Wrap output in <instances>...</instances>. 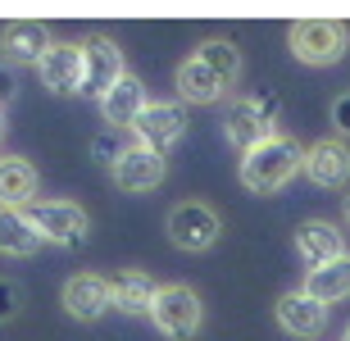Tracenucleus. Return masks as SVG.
Here are the masks:
<instances>
[{"label":"nucleus","mask_w":350,"mask_h":341,"mask_svg":"<svg viewBox=\"0 0 350 341\" xmlns=\"http://www.w3.org/2000/svg\"><path fill=\"white\" fill-rule=\"evenodd\" d=\"M132 137H137V146H146V150L169 155L173 146L187 137V109H182V100H150V105L142 109V118L132 123Z\"/></svg>","instance_id":"obj_8"},{"label":"nucleus","mask_w":350,"mask_h":341,"mask_svg":"<svg viewBox=\"0 0 350 341\" xmlns=\"http://www.w3.org/2000/svg\"><path fill=\"white\" fill-rule=\"evenodd\" d=\"M10 96H14V78L0 68V109H5V100H10Z\"/></svg>","instance_id":"obj_24"},{"label":"nucleus","mask_w":350,"mask_h":341,"mask_svg":"<svg viewBox=\"0 0 350 341\" xmlns=\"http://www.w3.org/2000/svg\"><path fill=\"white\" fill-rule=\"evenodd\" d=\"M0 137H5V109H0Z\"/></svg>","instance_id":"obj_25"},{"label":"nucleus","mask_w":350,"mask_h":341,"mask_svg":"<svg viewBox=\"0 0 350 341\" xmlns=\"http://www.w3.org/2000/svg\"><path fill=\"white\" fill-rule=\"evenodd\" d=\"M150 323L169 341H191L205 323V305L187 282H169V287H159L155 305H150Z\"/></svg>","instance_id":"obj_5"},{"label":"nucleus","mask_w":350,"mask_h":341,"mask_svg":"<svg viewBox=\"0 0 350 341\" xmlns=\"http://www.w3.org/2000/svg\"><path fill=\"white\" fill-rule=\"evenodd\" d=\"M305 291H310L314 301H323V305L346 301V296H350V255L337 260V264H323V269H310Z\"/></svg>","instance_id":"obj_21"},{"label":"nucleus","mask_w":350,"mask_h":341,"mask_svg":"<svg viewBox=\"0 0 350 341\" xmlns=\"http://www.w3.org/2000/svg\"><path fill=\"white\" fill-rule=\"evenodd\" d=\"M55 41L41 23H10L0 32V55L5 64H41V55L51 51Z\"/></svg>","instance_id":"obj_18"},{"label":"nucleus","mask_w":350,"mask_h":341,"mask_svg":"<svg viewBox=\"0 0 350 341\" xmlns=\"http://www.w3.org/2000/svg\"><path fill=\"white\" fill-rule=\"evenodd\" d=\"M64 310L82 323H96L105 310H114V282L105 273H73L64 282Z\"/></svg>","instance_id":"obj_11"},{"label":"nucleus","mask_w":350,"mask_h":341,"mask_svg":"<svg viewBox=\"0 0 350 341\" xmlns=\"http://www.w3.org/2000/svg\"><path fill=\"white\" fill-rule=\"evenodd\" d=\"M241 78V51H237V41H200L187 59L178 64V100L182 105H219L228 87Z\"/></svg>","instance_id":"obj_1"},{"label":"nucleus","mask_w":350,"mask_h":341,"mask_svg":"<svg viewBox=\"0 0 350 341\" xmlns=\"http://www.w3.org/2000/svg\"><path fill=\"white\" fill-rule=\"evenodd\" d=\"M164 173H169V159L155 155V150H146V146H123L114 159H109V178H114L118 191H155L164 182Z\"/></svg>","instance_id":"obj_9"},{"label":"nucleus","mask_w":350,"mask_h":341,"mask_svg":"<svg viewBox=\"0 0 350 341\" xmlns=\"http://www.w3.org/2000/svg\"><path fill=\"white\" fill-rule=\"evenodd\" d=\"M37 73H41V82H46L55 96H78L82 92V46H73V41H55L51 51L41 55Z\"/></svg>","instance_id":"obj_13"},{"label":"nucleus","mask_w":350,"mask_h":341,"mask_svg":"<svg viewBox=\"0 0 350 341\" xmlns=\"http://www.w3.org/2000/svg\"><path fill=\"white\" fill-rule=\"evenodd\" d=\"M46 246L27 219V210H0V255H10V260H27V255H37Z\"/></svg>","instance_id":"obj_20"},{"label":"nucleus","mask_w":350,"mask_h":341,"mask_svg":"<svg viewBox=\"0 0 350 341\" xmlns=\"http://www.w3.org/2000/svg\"><path fill=\"white\" fill-rule=\"evenodd\" d=\"M14 310H18V291H14V282H5V277H0V323H5V318H14Z\"/></svg>","instance_id":"obj_22"},{"label":"nucleus","mask_w":350,"mask_h":341,"mask_svg":"<svg viewBox=\"0 0 350 341\" xmlns=\"http://www.w3.org/2000/svg\"><path fill=\"white\" fill-rule=\"evenodd\" d=\"M296 173H305V150H300L296 137H282V132L241 155V187L255 191V196L282 191Z\"/></svg>","instance_id":"obj_2"},{"label":"nucleus","mask_w":350,"mask_h":341,"mask_svg":"<svg viewBox=\"0 0 350 341\" xmlns=\"http://www.w3.org/2000/svg\"><path fill=\"white\" fill-rule=\"evenodd\" d=\"M223 137L246 155L260 141L278 137V100L273 96H241L228 105V118H223Z\"/></svg>","instance_id":"obj_4"},{"label":"nucleus","mask_w":350,"mask_h":341,"mask_svg":"<svg viewBox=\"0 0 350 341\" xmlns=\"http://www.w3.org/2000/svg\"><path fill=\"white\" fill-rule=\"evenodd\" d=\"M296 255L310 269H323V264H337L346 260V236L337 232V223H327V219H310V223L296 228Z\"/></svg>","instance_id":"obj_12"},{"label":"nucleus","mask_w":350,"mask_h":341,"mask_svg":"<svg viewBox=\"0 0 350 341\" xmlns=\"http://www.w3.org/2000/svg\"><path fill=\"white\" fill-rule=\"evenodd\" d=\"M123 51H118L109 37H96L82 46V96H96L100 100L118 78H123Z\"/></svg>","instance_id":"obj_10"},{"label":"nucleus","mask_w":350,"mask_h":341,"mask_svg":"<svg viewBox=\"0 0 350 341\" xmlns=\"http://www.w3.org/2000/svg\"><path fill=\"white\" fill-rule=\"evenodd\" d=\"M305 178H310L314 187H346L350 178V146L337 141V137H323V141H314L310 150H305Z\"/></svg>","instance_id":"obj_15"},{"label":"nucleus","mask_w":350,"mask_h":341,"mask_svg":"<svg viewBox=\"0 0 350 341\" xmlns=\"http://www.w3.org/2000/svg\"><path fill=\"white\" fill-rule=\"evenodd\" d=\"M146 105H150V100H146V87H142V78H132V73H123V78L100 96V114H105L109 128H132Z\"/></svg>","instance_id":"obj_16"},{"label":"nucleus","mask_w":350,"mask_h":341,"mask_svg":"<svg viewBox=\"0 0 350 341\" xmlns=\"http://www.w3.org/2000/svg\"><path fill=\"white\" fill-rule=\"evenodd\" d=\"M37 200V169L23 155H0V210H27Z\"/></svg>","instance_id":"obj_17"},{"label":"nucleus","mask_w":350,"mask_h":341,"mask_svg":"<svg viewBox=\"0 0 350 341\" xmlns=\"http://www.w3.org/2000/svg\"><path fill=\"white\" fill-rule=\"evenodd\" d=\"M341 341H350V323H346V332H341Z\"/></svg>","instance_id":"obj_26"},{"label":"nucleus","mask_w":350,"mask_h":341,"mask_svg":"<svg viewBox=\"0 0 350 341\" xmlns=\"http://www.w3.org/2000/svg\"><path fill=\"white\" fill-rule=\"evenodd\" d=\"M27 219H32V228H37V236L46 241V246H82L91 232V219L82 205H73V200H32L27 205Z\"/></svg>","instance_id":"obj_6"},{"label":"nucleus","mask_w":350,"mask_h":341,"mask_svg":"<svg viewBox=\"0 0 350 341\" xmlns=\"http://www.w3.org/2000/svg\"><path fill=\"white\" fill-rule=\"evenodd\" d=\"M114 282V310H123V314H150V305H155L159 287H155V277L146 273V269H123V273L109 277Z\"/></svg>","instance_id":"obj_19"},{"label":"nucleus","mask_w":350,"mask_h":341,"mask_svg":"<svg viewBox=\"0 0 350 341\" xmlns=\"http://www.w3.org/2000/svg\"><path fill=\"white\" fill-rule=\"evenodd\" d=\"M346 223H350V196H346Z\"/></svg>","instance_id":"obj_27"},{"label":"nucleus","mask_w":350,"mask_h":341,"mask_svg":"<svg viewBox=\"0 0 350 341\" xmlns=\"http://www.w3.org/2000/svg\"><path fill=\"white\" fill-rule=\"evenodd\" d=\"M286 46L300 64L327 68L350 51V27L337 23V18H300V23L286 27Z\"/></svg>","instance_id":"obj_3"},{"label":"nucleus","mask_w":350,"mask_h":341,"mask_svg":"<svg viewBox=\"0 0 350 341\" xmlns=\"http://www.w3.org/2000/svg\"><path fill=\"white\" fill-rule=\"evenodd\" d=\"M332 123H337V132H346V137H350V92L337 96V105H332Z\"/></svg>","instance_id":"obj_23"},{"label":"nucleus","mask_w":350,"mask_h":341,"mask_svg":"<svg viewBox=\"0 0 350 341\" xmlns=\"http://www.w3.org/2000/svg\"><path fill=\"white\" fill-rule=\"evenodd\" d=\"M273 314H278V328L291 332V337H319L327 323V305L314 301L310 291L300 287V291H286L282 301L273 305Z\"/></svg>","instance_id":"obj_14"},{"label":"nucleus","mask_w":350,"mask_h":341,"mask_svg":"<svg viewBox=\"0 0 350 341\" xmlns=\"http://www.w3.org/2000/svg\"><path fill=\"white\" fill-rule=\"evenodd\" d=\"M219 232H223L219 210H209V205H200V200H182V205L169 210V241L178 250H187V255L209 250L214 241H219Z\"/></svg>","instance_id":"obj_7"}]
</instances>
